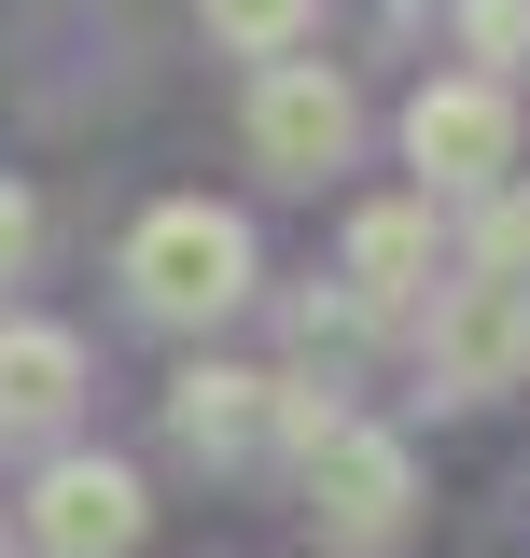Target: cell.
<instances>
[{
    "mask_svg": "<svg viewBox=\"0 0 530 558\" xmlns=\"http://www.w3.org/2000/svg\"><path fill=\"white\" fill-rule=\"evenodd\" d=\"M252 223L224 196H154L127 223V307L140 322H168V336H209V322H238L252 307Z\"/></svg>",
    "mask_w": 530,
    "mask_h": 558,
    "instance_id": "obj_1",
    "label": "cell"
},
{
    "mask_svg": "<svg viewBox=\"0 0 530 558\" xmlns=\"http://www.w3.org/2000/svg\"><path fill=\"white\" fill-rule=\"evenodd\" d=\"M349 154H363V84L335 57H265L252 70V168L279 196H322Z\"/></svg>",
    "mask_w": 530,
    "mask_h": 558,
    "instance_id": "obj_2",
    "label": "cell"
},
{
    "mask_svg": "<svg viewBox=\"0 0 530 558\" xmlns=\"http://www.w3.org/2000/svg\"><path fill=\"white\" fill-rule=\"evenodd\" d=\"M419 377L433 405H489L530 377V279H433L419 293Z\"/></svg>",
    "mask_w": 530,
    "mask_h": 558,
    "instance_id": "obj_3",
    "label": "cell"
},
{
    "mask_svg": "<svg viewBox=\"0 0 530 558\" xmlns=\"http://www.w3.org/2000/svg\"><path fill=\"white\" fill-rule=\"evenodd\" d=\"M405 168H419V196H489L517 168V84H489V70L419 84L405 98Z\"/></svg>",
    "mask_w": 530,
    "mask_h": 558,
    "instance_id": "obj_4",
    "label": "cell"
},
{
    "mask_svg": "<svg viewBox=\"0 0 530 558\" xmlns=\"http://www.w3.org/2000/svg\"><path fill=\"white\" fill-rule=\"evenodd\" d=\"M293 475H308V517H322L335 545H405V502H419V461H405V433L349 418V433H322Z\"/></svg>",
    "mask_w": 530,
    "mask_h": 558,
    "instance_id": "obj_5",
    "label": "cell"
},
{
    "mask_svg": "<svg viewBox=\"0 0 530 558\" xmlns=\"http://www.w3.org/2000/svg\"><path fill=\"white\" fill-rule=\"evenodd\" d=\"M433 266H447V223H433V196H377V209H349L335 293H349L363 322H405V307L433 293Z\"/></svg>",
    "mask_w": 530,
    "mask_h": 558,
    "instance_id": "obj_6",
    "label": "cell"
},
{
    "mask_svg": "<svg viewBox=\"0 0 530 558\" xmlns=\"http://www.w3.org/2000/svg\"><path fill=\"white\" fill-rule=\"evenodd\" d=\"M140 531H154V488L127 461H43V488H28V545L43 558H127Z\"/></svg>",
    "mask_w": 530,
    "mask_h": 558,
    "instance_id": "obj_7",
    "label": "cell"
},
{
    "mask_svg": "<svg viewBox=\"0 0 530 558\" xmlns=\"http://www.w3.org/2000/svg\"><path fill=\"white\" fill-rule=\"evenodd\" d=\"M70 405H84V336L0 322V433H70Z\"/></svg>",
    "mask_w": 530,
    "mask_h": 558,
    "instance_id": "obj_8",
    "label": "cell"
},
{
    "mask_svg": "<svg viewBox=\"0 0 530 558\" xmlns=\"http://www.w3.org/2000/svg\"><path fill=\"white\" fill-rule=\"evenodd\" d=\"M168 433H182L196 461L265 447V377H252V363H182V377H168Z\"/></svg>",
    "mask_w": 530,
    "mask_h": 558,
    "instance_id": "obj_9",
    "label": "cell"
},
{
    "mask_svg": "<svg viewBox=\"0 0 530 558\" xmlns=\"http://www.w3.org/2000/svg\"><path fill=\"white\" fill-rule=\"evenodd\" d=\"M461 279H530V168H503L461 223Z\"/></svg>",
    "mask_w": 530,
    "mask_h": 558,
    "instance_id": "obj_10",
    "label": "cell"
},
{
    "mask_svg": "<svg viewBox=\"0 0 530 558\" xmlns=\"http://www.w3.org/2000/svg\"><path fill=\"white\" fill-rule=\"evenodd\" d=\"M196 28L224 43V57H308V28H322V0H196Z\"/></svg>",
    "mask_w": 530,
    "mask_h": 558,
    "instance_id": "obj_11",
    "label": "cell"
},
{
    "mask_svg": "<svg viewBox=\"0 0 530 558\" xmlns=\"http://www.w3.org/2000/svg\"><path fill=\"white\" fill-rule=\"evenodd\" d=\"M322 433H349V391H335V377H265V447L308 461Z\"/></svg>",
    "mask_w": 530,
    "mask_h": 558,
    "instance_id": "obj_12",
    "label": "cell"
},
{
    "mask_svg": "<svg viewBox=\"0 0 530 558\" xmlns=\"http://www.w3.org/2000/svg\"><path fill=\"white\" fill-rule=\"evenodd\" d=\"M447 28H461V57L489 70V84L530 70V0H447Z\"/></svg>",
    "mask_w": 530,
    "mask_h": 558,
    "instance_id": "obj_13",
    "label": "cell"
},
{
    "mask_svg": "<svg viewBox=\"0 0 530 558\" xmlns=\"http://www.w3.org/2000/svg\"><path fill=\"white\" fill-rule=\"evenodd\" d=\"M28 252H43V196H28V182H0V293L28 279Z\"/></svg>",
    "mask_w": 530,
    "mask_h": 558,
    "instance_id": "obj_14",
    "label": "cell"
},
{
    "mask_svg": "<svg viewBox=\"0 0 530 558\" xmlns=\"http://www.w3.org/2000/svg\"><path fill=\"white\" fill-rule=\"evenodd\" d=\"M293 336H308V349H349V336H363V307H349V293H293Z\"/></svg>",
    "mask_w": 530,
    "mask_h": 558,
    "instance_id": "obj_15",
    "label": "cell"
},
{
    "mask_svg": "<svg viewBox=\"0 0 530 558\" xmlns=\"http://www.w3.org/2000/svg\"><path fill=\"white\" fill-rule=\"evenodd\" d=\"M0 531H14V517H0Z\"/></svg>",
    "mask_w": 530,
    "mask_h": 558,
    "instance_id": "obj_16",
    "label": "cell"
}]
</instances>
